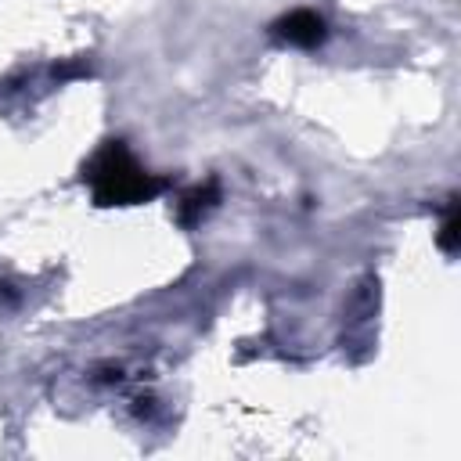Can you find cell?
Returning a JSON list of instances; mask_svg holds the SVG:
<instances>
[{
	"mask_svg": "<svg viewBox=\"0 0 461 461\" xmlns=\"http://www.w3.org/2000/svg\"><path fill=\"white\" fill-rule=\"evenodd\" d=\"M83 180L97 205H140L151 202L169 184L166 176L148 173L122 140H104L83 162Z\"/></svg>",
	"mask_w": 461,
	"mask_h": 461,
	"instance_id": "1",
	"label": "cell"
},
{
	"mask_svg": "<svg viewBox=\"0 0 461 461\" xmlns=\"http://www.w3.org/2000/svg\"><path fill=\"white\" fill-rule=\"evenodd\" d=\"M270 36L288 43V47H303V50H313L324 43L328 29H324V18L310 7H295L288 14H281L274 25H270Z\"/></svg>",
	"mask_w": 461,
	"mask_h": 461,
	"instance_id": "2",
	"label": "cell"
},
{
	"mask_svg": "<svg viewBox=\"0 0 461 461\" xmlns=\"http://www.w3.org/2000/svg\"><path fill=\"white\" fill-rule=\"evenodd\" d=\"M216 202H220V184H216V180H205V184L191 187V191L176 202V223H180V227H194Z\"/></svg>",
	"mask_w": 461,
	"mask_h": 461,
	"instance_id": "3",
	"label": "cell"
},
{
	"mask_svg": "<svg viewBox=\"0 0 461 461\" xmlns=\"http://www.w3.org/2000/svg\"><path fill=\"white\" fill-rule=\"evenodd\" d=\"M457 238H461V220H457V198H447V212H443V223H439V234H436V245L454 256L457 252Z\"/></svg>",
	"mask_w": 461,
	"mask_h": 461,
	"instance_id": "4",
	"label": "cell"
}]
</instances>
